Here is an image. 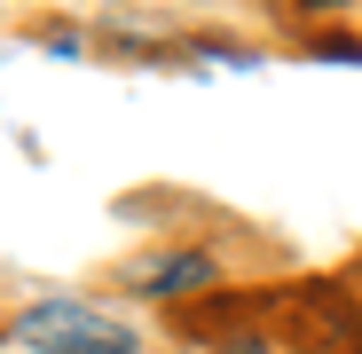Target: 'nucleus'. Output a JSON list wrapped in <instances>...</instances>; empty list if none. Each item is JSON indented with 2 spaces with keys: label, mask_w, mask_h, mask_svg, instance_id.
Instances as JSON below:
<instances>
[{
  "label": "nucleus",
  "mask_w": 362,
  "mask_h": 354,
  "mask_svg": "<svg viewBox=\"0 0 362 354\" xmlns=\"http://www.w3.org/2000/svg\"><path fill=\"white\" fill-rule=\"evenodd\" d=\"M16 346H32V354H142L134 323H118V315H103L87 300H40V307H24L16 315Z\"/></svg>",
  "instance_id": "f257e3e1"
},
{
  "label": "nucleus",
  "mask_w": 362,
  "mask_h": 354,
  "mask_svg": "<svg viewBox=\"0 0 362 354\" xmlns=\"http://www.w3.org/2000/svg\"><path fill=\"white\" fill-rule=\"evenodd\" d=\"M213 276H221V260H213V252H173V260L142 268L134 283L150 291V300H173V291H197V283H213Z\"/></svg>",
  "instance_id": "f03ea898"
},
{
  "label": "nucleus",
  "mask_w": 362,
  "mask_h": 354,
  "mask_svg": "<svg viewBox=\"0 0 362 354\" xmlns=\"http://www.w3.org/2000/svg\"><path fill=\"white\" fill-rule=\"evenodd\" d=\"M236 354H276V346H260V338H236Z\"/></svg>",
  "instance_id": "7ed1b4c3"
}]
</instances>
